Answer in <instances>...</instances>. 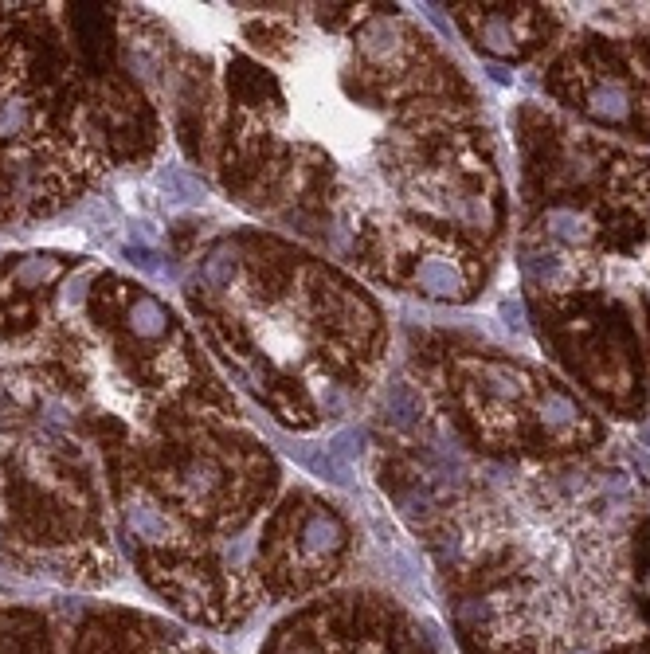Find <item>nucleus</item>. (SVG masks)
<instances>
[{
    "label": "nucleus",
    "mask_w": 650,
    "mask_h": 654,
    "mask_svg": "<svg viewBox=\"0 0 650 654\" xmlns=\"http://www.w3.org/2000/svg\"><path fill=\"white\" fill-rule=\"evenodd\" d=\"M588 110L607 126H623L631 118V94L623 83H600L588 98Z\"/></svg>",
    "instance_id": "f257e3e1"
},
{
    "label": "nucleus",
    "mask_w": 650,
    "mask_h": 654,
    "mask_svg": "<svg viewBox=\"0 0 650 654\" xmlns=\"http://www.w3.org/2000/svg\"><path fill=\"white\" fill-rule=\"evenodd\" d=\"M130 329L138 333V337H161V333H169V314H165V306L157 302V298H149V294H141L138 302L130 306Z\"/></svg>",
    "instance_id": "f03ea898"
},
{
    "label": "nucleus",
    "mask_w": 650,
    "mask_h": 654,
    "mask_svg": "<svg viewBox=\"0 0 650 654\" xmlns=\"http://www.w3.org/2000/svg\"><path fill=\"white\" fill-rule=\"evenodd\" d=\"M419 286L427 290V294H435V298H451V294H459V271L447 263V259H427L423 267H419Z\"/></svg>",
    "instance_id": "7ed1b4c3"
},
{
    "label": "nucleus",
    "mask_w": 650,
    "mask_h": 654,
    "mask_svg": "<svg viewBox=\"0 0 650 654\" xmlns=\"http://www.w3.org/2000/svg\"><path fill=\"white\" fill-rule=\"evenodd\" d=\"M32 126V102L20 94H0V138H20Z\"/></svg>",
    "instance_id": "20e7f679"
},
{
    "label": "nucleus",
    "mask_w": 650,
    "mask_h": 654,
    "mask_svg": "<svg viewBox=\"0 0 650 654\" xmlns=\"http://www.w3.org/2000/svg\"><path fill=\"white\" fill-rule=\"evenodd\" d=\"M126 521H130V529L138 533L141 541H169V521L161 517V510H153L149 502H134L126 510Z\"/></svg>",
    "instance_id": "39448f33"
},
{
    "label": "nucleus",
    "mask_w": 650,
    "mask_h": 654,
    "mask_svg": "<svg viewBox=\"0 0 650 654\" xmlns=\"http://www.w3.org/2000/svg\"><path fill=\"white\" fill-rule=\"evenodd\" d=\"M545 224H549V232L557 235V239H568V243H576V239L588 235L584 220H580L576 212H568V208H553V212L545 216Z\"/></svg>",
    "instance_id": "423d86ee"
},
{
    "label": "nucleus",
    "mask_w": 650,
    "mask_h": 654,
    "mask_svg": "<svg viewBox=\"0 0 650 654\" xmlns=\"http://www.w3.org/2000/svg\"><path fill=\"white\" fill-rule=\"evenodd\" d=\"M576 404L568 400V396H560V392H549L545 400H541V420L549 423V427H568V423H576Z\"/></svg>",
    "instance_id": "0eeeda50"
},
{
    "label": "nucleus",
    "mask_w": 650,
    "mask_h": 654,
    "mask_svg": "<svg viewBox=\"0 0 650 654\" xmlns=\"http://www.w3.org/2000/svg\"><path fill=\"white\" fill-rule=\"evenodd\" d=\"M482 40L490 51H498V55H510L513 51V28L506 16H490L486 24H482Z\"/></svg>",
    "instance_id": "6e6552de"
},
{
    "label": "nucleus",
    "mask_w": 650,
    "mask_h": 654,
    "mask_svg": "<svg viewBox=\"0 0 650 654\" xmlns=\"http://www.w3.org/2000/svg\"><path fill=\"white\" fill-rule=\"evenodd\" d=\"M161 188L173 192V200H200V196H204V188L196 185L188 173H177V169L161 173Z\"/></svg>",
    "instance_id": "1a4fd4ad"
},
{
    "label": "nucleus",
    "mask_w": 650,
    "mask_h": 654,
    "mask_svg": "<svg viewBox=\"0 0 650 654\" xmlns=\"http://www.w3.org/2000/svg\"><path fill=\"white\" fill-rule=\"evenodd\" d=\"M55 275V259H44V255H36V259H28L20 271H16V282L20 286H40Z\"/></svg>",
    "instance_id": "9d476101"
}]
</instances>
